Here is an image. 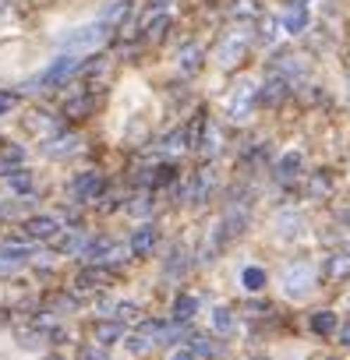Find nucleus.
<instances>
[{
    "label": "nucleus",
    "instance_id": "9",
    "mask_svg": "<svg viewBox=\"0 0 350 360\" xmlns=\"http://www.w3.org/2000/svg\"><path fill=\"white\" fill-rule=\"evenodd\" d=\"M127 248H131V255H135V258H145V255H152V248H156V226H138Z\"/></svg>",
    "mask_w": 350,
    "mask_h": 360
},
{
    "label": "nucleus",
    "instance_id": "19",
    "mask_svg": "<svg viewBox=\"0 0 350 360\" xmlns=\"http://www.w3.org/2000/svg\"><path fill=\"white\" fill-rule=\"evenodd\" d=\"M241 283L251 290V293H258V290H265V269H258V265H248L244 272H241Z\"/></svg>",
    "mask_w": 350,
    "mask_h": 360
},
{
    "label": "nucleus",
    "instance_id": "16",
    "mask_svg": "<svg viewBox=\"0 0 350 360\" xmlns=\"http://www.w3.org/2000/svg\"><path fill=\"white\" fill-rule=\"evenodd\" d=\"M301 152H287L283 159H280V166H276V176L280 180H290V176H297V169H301Z\"/></svg>",
    "mask_w": 350,
    "mask_h": 360
},
{
    "label": "nucleus",
    "instance_id": "20",
    "mask_svg": "<svg viewBox=\"0 0 350 360\" xmlns=\"http://www.w3.org/2000/svg\"><path fill=\"white\" fill-rule=\"evenodd\" d=\"M103 311H113V321H135V318H138V304H131V300L103 304Z\"/></svg>",
    "mask_w": 350,
    "mask_h": 360
},
{
    "label": "nucleus",
    "instance_id": "13",
    "mask_svg": "<svg viewBox=\"0 0 350 360\" xmlns=\"http://www.w3.org/2000/svg\"><path fill=\"white\" fill-rule=\"evenodd\" d=\"M75 148H78V138H75V134H64V138H50V141H46V155H54V159L71 155Z\"/></svg>",
    "mask_w": 350,
    "mask_h": 360
},
{
    "label": "nucleus",
    "instance_id": "7",
    "mask_svg": "<svg viewBox=\"0 0 350 360\" xmlns=\"http://www.w3.org/2000/svg\"><path fill=\"white\" fill-rule=\"evenodd\" d=\"M230 117L234 120H244L248 113H251V106H255V85L251 82H241L237 89H234V96H230Z\"/></svg>",
    "mask_w": 350,
    "mask_h": 360
},
{
    "label": "nucleus",
    "instance_id": "29",
    "mask_svg": "<svg viewBox=\"0 0 350 360\" xmlns=\"http://www.w3.org/2000/svg\"><path fill=\"white\" fill-rule=\"evenodd\" d=\"M149 346H152V339H145V335H131V339H127V349H131V353H142V349H149Z\"/></svg>",
    "mask_w": 350,
    "mask_h": 360
},
{
    "label": "nucleus",
    "instance_id": "10",
    "mask_svg": "<svg viewBox=\"0 0 350 360\" xmlns=\"http://www.w3.org/2000/svg\"><path fill=\"white\" fill-rule=\"evenodd\" d=\"M92 339H96L99 346H113V342L124 339V325H120V321H96V325H92Z\"/></svg>",
    "mask_w": 350,
    "mask_h": 360
},
{
    "label": "nucleus",
    "instance_id": "31",
    "mask_svg": "<svg viewBox=\"0 0 350 360\" xmlns=\"http://www.w3.org/2000/svg\"><path fill=\"white\" fill-rule=\"evenodd\" d=\"M15 269H18V262H11V258L0 255V276H8V272H15Z\"/></svg>",
    "mask_w": 350,
    "mask_h": 360
},
{
    "label": "nucleus",
    "instance_id": "36",
    "mask_svg": "<svg viewBox=\"0 0 350 360\" xmlns=\"http://www.w3.org/2000/svg\"><path fill=\"white\" fill-rule=\"evenodd\" d=\"M4 212H8V205H4V202H0V216H4Z\"/></svg>",
    "mask_w": 350,
    "mask_h": 360
},
{
    "label": "nucleus",
    "instance_id": "32",
    "mask_svg": "<svg viewBox=\"0 0 350 360\" xmlns=\"http://www.w3.org/2000/svg\"><path fill=\"white\" fill-rule=\"evenodd\" d=\"M85 360H103V349H82Z\"/></svg>",
    "mask_w": 350,
    "mask_h": 360
},
{
    "label": "nucleus",
    "instance_id": "6",
    "mask_svg": "<svg viewBox=\"0 0 350 360\" xmlns=\"http://www.w3.org/2000/svg\"><path fill=\"white\" fill-rule=\"evenodd\" d=\"M99 191H103V176L92 173V169H89V173H78L75 184H71V198H75V202H96Z\"/></svg>",
    "mask_w": 350,
    "mask_h": 360
},
{
    "label": "nucleus",
    "instance_id": "14",
    "mask_svg": "<svg viewBox=\"0 0 350 360\" xmlns=\"http://www.w3.org/2000/svg\"><path fill=\"white\" fill-rule=\"evenodd\" d=\"M209 321H213V328H216V332H223V335H227V332H234V325H237V318H234V311H230V307H213V311H209Z\"/></svg>",
    "mask_w": 350,
    "mask_h": 360
},
{
    "label": "nucleus",
    "instance_id": "18",
    "mask_svg": "<svg viewBox=\"0 0 350 360\" xmlns=\"http://www.w3.org/2000/svg\"><path fill=\"white\" fill-rule=\"evenodd\" d=\"M127 15H131V4H127V0H117L113 8H106V11H103V18H99V22L113 29V25H120V22H124Z\"/></svg>",
    "mask_w": 350,
    "mask_h": 360
},
{
    "label": "nucleus",
    "instance_id": "35",
    "mask_svg": "<svg viewBox=\"0 0 350 360\" xmlns=\"http://www.w3.org/2000/svg\"><path fill=\"white\" fill-rule=\"evenodd\" d=\"M8 321H11V314H8V311H0V328H4Z\"/></svg>",
    "mask_w": 350,
    "mask_h": 360
},
{
    "label": "nucleus",
    "instance_id": "1",
    "mask_svg": "<svg viewBox=\"0 0 350 360\" xmlns=\"http://www.w3.org/2000/svg\"><path fill=\"white\" fill-rule=\"evenodd\" d=\"M106 36H110V25H103V22H89V25H78V29L64 32V36L57 39V50L78 57V53H89V50L103 46Z\"/></svg>",
    "mask_w": 350,
    "mask_h": 360
},
{
    "label": "nucleus",
    "instance_id": "15",
    "mask_svg": "<svg viewBox=\"0 0 350 360\" xmlns=\"http://www.w3.org/2000/svg\"><path fill=\"white\" fill-rule=\"evenodd\" d=\"M195 307H199L195 297H188V293L177 297V300H173V321H177V325H181V321H192V318H195Z\"/></svg>",
    "mask_w": 350,
    "mask_h": 360
},
{
    "label": "nucleus",
    "instance_id": "26",
    "mask_svg": "<svg viewBox=\"0 0 350 360\" xmlns=\"http://www.w3.org/2000/svg\"><path fill=\"white\" fill-rule=\"evenodd\" d=\"M22 159H25L22 148H4L0 152V169H15V162H22Z\"/></svg>",
    "mask_w": 350,
    "mask_h": 360
},
{
    "label": "nucleus",
    "instance_id": "5",
    "mask_svg": "<svg viewBox=\"0 0 350 360\" xmlns=\"http://www.w3.org/2000/svg\"><path fill=\"white\" fill-rule=\"evenodd\" d=\"M61 233V219L57 216H32L22 223V237L25 240H54Z\"/></svg>",
    "mask_w": 350,
    "mask_h": 360
},
{
    "label": "nucleus",
    "instance_id": "34",
    "mask_svg": "<svg viewBox=\"0 0 350 360\" xmlns=\"http://www.w3.org/2000/svg\"><path fill=\"white\" fill-rule=\"evenodd\" d=\"M339 339H343V346H350V325H343V328H339Z\"/></svg>",
    "mask_w": 350,
    "mask_h": 360
},
{
    "label": "nucleus",
    "instance_id": "11",
    "mask_svg": "<svg viewBox=\"0 0 350 360\" xmlns=\"http://www.w3.org/2000/svg\"><path fill=\"white\" fill-rule=\"evenodd\" d=\"M4 180H8V188H11V191H18V195H29V191H32V173H29V169H22V166L4 169Z\"/></svg>",
    "mask_w": 350,
    "mask_h": 360
},
{
    "label": "nucleus",
    "instance_id": "37",
    "mask_svg": "<svg viewBox=\"0 0 350 360\" xmlns=\"http://www.w3.org/2000/svg\"><path fill=\"white\" fill-rule=\"evenodd\" d=\"M46 360H61V356H46Z\"/></svg>",
    "mask_w": 350,
    "mask_h": 360
},
{
    "label": "nucleus",
    "instance_id": "22",
    "mask_svg": "<svg viewBox=\"0 0 350 360\" xmlns=\"http://www.w3.org/2000/svg\"><path fill=\"white\" fill-rule=\"evenodd\" d=\"M177 60H181V68L192 75V71H199V64H202V50H199V46H185Z\"/></svg>",
    "mask_w": 350,
    "mask_h": 360
},
{
    "label": "nucleus",
    "instance_id": "28",
    "mask_svg": "<svg viewBox=\"0 0 350 360\" xmlns=\"http://www.w3.org/2000/svg\"><path fill=\"white\" fill-rule=\"evenodd\" d=\"M15 106H18V96H15V92H0V117L11 113Z\"/></svg>",
    "mask_w": 350,
    "mask_h": 360
},
{
    "label": "nucleus",
    "instance_id": "23",
    "mask_svg": "<svg viewBox=\"0 0 350 360\" xmlns=\"http://www.w3.org/2000/svg\"><path fill=\"white\" fill-rule=\"evenodd\" d=\"M188 145H192V141H188V131H173V134H170V138L163 141V148H166L170 155H177V152H185Z\"/></svg>",
    "mask_w": 350,
    "mask_h": 360
},
{
    "label": "nucleus",
    "instance_id": "4",
    "mask_svg": "<svg viewBox=\"0 0 350 360\" xmlns=\"http://www.w3.org/2000/svg\"><path fill=\"white\" fill-rule=\"evenodd\" d=\"M131 255V248H124V244H117V240H92V244H85V258L92 262V265H117V262H124Z\"/></svg>",
    "mask_w": 350,
    "mask_h": 360
},
{
    "label": "nucleus",
    "instance_id": "2",
    "mask_svg": "<svg viewBox=\"0 0 350 360\" xmlns=\"http://www.w3.org/2000/svg\"><path fill=\"white\" fill-rule=\"evenodd\" d=\"M82 68H85V64H82L75 53H61V57H57V60H50V64H46V68H43L29 85H32V89H61V85H64V82H71Z\"/></svg>",
    "mask_w": 350,
    "mask_h": 360
},
{
    "label": "nucleus",
    "instance_id": "17",
    "mask_svg": "<svg viewBox=\"0 0 350 360\" xmlns=\"http://www.w3.org/2000/svg\"><path fill=\"white\" fill-rule=\"evenodd\" d=\"M311 332L332 335V332H336V314H332V311H315V314H311Z\"/></svg>",
    "mask_w": 350,
    "mask_h": 360
},
{
    "label": "nucleus",
    "instance_id": "3",
    "mask_svg": "<svg viewBox=\"0 0 350 360\" xmlns=\"http://www.w3.org/2000/svg\"><path fill=\"white\" fill-rule=\"evenodd\" d=\"M315 279H318V272H315L311 262H294V265H287V269L280 272V286H283V293L294 297V300L308 297V293L315 290Z\"/></svg>",
    "mask_w": 350,
    "mask_h": 360
},
{
    "label": "nucleus",
    "instance_id": "27",
    "mask_svg": "<svg viewBox=\"0 0 350 360\" xmlns=\"http://www.w3.org/2000/svg\"><path fill=\"white\" fill-rule=\"evenodd\" d=\"M89 106H92V99H75V103L64 106V113L68 117H82V113H89Z\"/></svg>",
    "mask_w": 350,
    "mask_h": 360
},
{
    "label": "nucleus",
    "instance_id": "30",
    "mask_svg": "<svg viewBox=\"0 0 350 360\" xmlns=\"http://www.w3.org/2000/svg\"><path fill=\"white\" fill-rule=\"evenodd\" d=\"M75 248H82V237H64V240H57V251H75Z\"/></svg>",
    "mask_w": 350,
    "mask_h": 360
},
{
    "label": "nucleus",
    "instance_id": "12",
    "mask_svg": "<svg viewBox=\"0 0 350 360\" xmlns=\"http://www.w3.org/2000/svg\"><path fill=\"white\" fill-rule=\"evenodd\" d=\"M213 184H216L213 169H199V173H195V184H192V202H195V205H202V202H206V195L213 191Z\"/></svg>",
    "mask_w": 350,
    "mask_h": 360
},
{
    "label": "nucleus",
    "instance_id": "24",
    "mask_svg": "<svg viewBox=\"0 0 350 360\" xmlns=\"http://www.w3.org/2000/svg\"><path fill=\"white\" fill-rule=\"evenodd\" d=\"M304 25H308V11L304 8H297V11H290L287 15V22H283V29L294 36V32H304Z\"/></svg>",
    "mask_w": 350,
    "mask_h": 360
},
{
    "label": "nucleus",
    "instance_id": "25",
    "mask_svg": "<svg viewBox=\"0 0 350 360\" xmlns=\"http://www.w3.org/2000/svg\"><path fill=\"white\" fill-rule=\"evenodd\" d=\"M301 226H304V219H301V216H290V212H287V216H280V233H283V237H297V233H301Z\"/></svg>",
    "mask_w": 350,
    "mask_h": 360
},
{
    "label": "nucleus",
    "instance_id": "8",
    "mask_svg": "<svg viewBox=\"0 0 350 360\" xmlns=\"http://www.w3.org/2000/svg\"><path fill=\"white\" fill-rule=\"evenodd\" d=\"M110 283V269L106 265H85L78 276H75V286L78 290H99Z\"/></svg>",
    "mask_w": 350,
    "mask_h": 360
},
{
    "label": "nucleus",
    "instance_id": "33",
    "mask_svg": "<svg viewBox=\"0 0 350 360\" xmlns=\"http://www.w3.org/2000/svg\"><path fill=\"white\" fill-rule=\"evenodd\" d=\"M170 360H195V353H192V349H181V353H173Z\"/></svg>",
    "mask_w": 350,
    "mask_h": 360
},
{
    "label": "nucleus",
    "instance_id": "21",
    "mask_svg": "<svg viewBox=\"0 0 350 360\" xmlns=\"http://www.w3.org/2000/svg\"><path fill=\"white\" fill-rule=\"evenodd\" d=\"M241 53H244V39H237V36H234V39H227V46L220 50V64H227V68H230Z\"/></svg>",
    "mask_w": 350,
    "mask_h": 360
}]
</instances>
